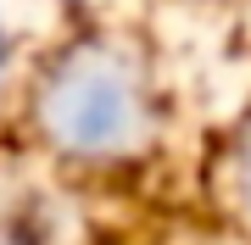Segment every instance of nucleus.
I'll return each mask as SVG.
<instances>
[{"label":"nucleus","mask_w":251,"mask_h":245,"mask_svg":"<svg viewBox=\"0 0 251 245\" xmlns=\"http://www.w3.org/2000/svg\"><path fill=\"white\" fill-rule=\"evenodd\" d=\"M179 106L151 11L73 0L0 89V162L78 200H134L179 162Z\"/></svg>","instance_id":"obj_1"},{"label":"nucleus","mask_w":251,"mask_h":245,"mask_svg":"<svg viewBox=\"0 0 251 245\" xmlns=\"http://www.w3.org/2000/svg\"><path fill=\"white\" fill-rule=\"evenodd\" d=\"M190 195L212 228L251 245V100L190 156Z\"/></svg>","instance_id":"obj_2"},{"label":"nucleus","mask_w":251,"mask_h":245,"mask_svg":"<svg viewBox=\"0 0 251 245\" xmlns=\"http://www.w3.org/2000/svg\"><path fill=\"white\" fill-rule=\"evenodd\" d=\"M128 6H140V11H156V6H190V0H128Z\"/></svg>","instance_id":"obj_3"}]
</instances>
